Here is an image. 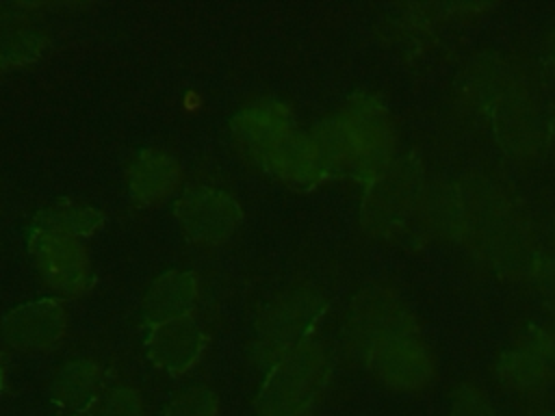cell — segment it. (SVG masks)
Here are the masks:
<instances>
[{"instance_id":"cell-1","label":"cell","mask_w":555,"mask_h":416,"mask_svg":"<svg viewBox=\"0 0 555 416\" xmlns=\"http://www.w3.org/2000/svg\"><path fill=\"white\" fill-rule=\"evenodd\" d=\"M425 221L462 240L490 264L531 266V243L522 212L490 182H466L429 197Z\"/></svg>"},{"instance_id":"cell-2","label":"cell","mask_w":555,"mask_h":416,"mask_svg":"<svg viewBox=\"0 0 555 416\" xmlns=\"http://www.w3.org/2000/svg\"><path fill=\"white\" fill-rule=\"evenodd\" d=\"M364 325L369 366L384 386L418 392L431 384L436 375L434 355L401 299L379 292L364 314Z\"/></svg>"},{"instance_id":"cell-3","label":"cell","mask_w":555,"mask_h":416,"mask_svg":"<svg viewBox=\"0 0 555 416\" xmlns=\"http://www.w3.org/2000/svg\"><path fill=\"white\" fill-rule=\"evenodd\" d=\"M466 93L509 150L520 152L533 143L538 128L531 100L522 82L509 69L483 63L470 74Z\"/></svg>"},{"instance_id":"cell-4","label":"cell","mask_w":555,"mask_h":416,"mask_svg":"<svg viewBox=\"0 0 555 416\" xmlns=\"http://www.w3.org/2000/svg\"><path fill=\"white\" fill-rule=\"evenodd\" d=\"M499 381L516 392H540L555 381V334L529 327L496 360Z\"/></svg>"},{"instance_id":"cell-5","label":"cell","mask_w":555,"mask_h":416,"mask_svg":"<svg viewBox=\"0 0 555 416\" xmlns=\"http://www.w3.org/2000/svg\"><path fill=\"white\" fill-rule=\"evenodd\" d=\"M449 416H499V412L483 388L462 381L449 394Z\"/></svg>"},{"instance_id":"cell-6","label":"cell","mask_w":555,"mask_h":416,"mask_svg":"<svg viewBox=\"0 0 555 416\" xmlns=\"http://www.w3.org/2000/svg\"><path fill=\"white\" fill-rule=\"evenodd\" d=\"M167 416H217V405L210 394H189L173 403Z\"/></svg>"},{"instance_id":"cell-7","label":"cell","mask_w":555,"mask_h":416,"mask_svg":"<svg viewBox=\"0 0 555 416\" xmlns=\"http://www.w3.org/2000/svg\"><path fill=\"white\" fill-rule=\"evenodd\" d=\"M102 416H141V414H139L137 401H132L128 394H115L106 403Z\"/></svg>"},{"instance_id":"cell-8","label":"cell","mask_w":555,"mask_h":416,"mask_svg":"<svg viewBox=\"0 0 555 416\" xmlns=\"http://www.w3.org/2000/svg\"><path fill=\"white\" fill-rule=\"evenodd\" d=\"M544 54H546V58H548L551 69L555 72V28L546 35V41H544Z\"/></svg>"},{"instance_id":"cell-9","label":"cell","mask_w":555,"mask_h":416,"mask_svg":"<svg viewBox=\"0 0 555 416\" xmlns=\"http://www.w3.org/2000/svg\"><path fill=\"white\" fill-rule=\"evenodd\" d=\"M182 106H184L186 110L199 108V106H202V95H199L197 91H186L184 98H182Z\"/></svg>"},{"instance_id":"cell-10","label":"cell","mask_w":555,"mask_h":416,"mask_svg":"<svg viewBox=\"0 0 555 416\" xmlns=\"http://www.w3.org/2000/svg\"><path fill=\"white\" fill-rule=\"evenodd\" d=\"M273 416H306V412L304 410H299V412H275Z\"/></svg>"},{"instance_id":"cell-11","label":"cell","mask_w":555,"mask_h":416,"mask_svg":"<svg viewBox=\"0 0 555 416\" xmlns=\"http://www.w3.org/2000/svg\"><path fill=\"white\" fill-rule=\"evenodd\" d=\"M551 141H553V145H555V123H553V134H551Z\"/></svg>"},{"instance_id":"cell-12","label":"cell","mask_w":555,"mask_h":416,"mask_svg":"<svg viewBox=\"0 0 555 416\" xmlns=\"http://www.w3.org/2000/svg\"><path fill=\"white\" fill-rule=\"evenodd\" d=\"M551 329H553V334H555V323H553V325H551Z\"/></svg>"},{"instance_id":"cell-13","label":"cell","mask_w":555,"mask_h":416,"mask_svg":"<svg viewBox=\"0 0 555 416\" xmlns=\"http://www.w3.org/2000/svg\"><path fill=\"white\" fill-rule=\"evenodd\" d=\"M544 416H555V414H544Z\"/></svg>"}]
</instances>
